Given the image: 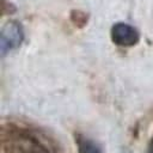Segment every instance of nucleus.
Instances as JSON below:
<instances>
[{
    "label": "nucleus",
    "instance_id": "1",
    "mask_svg": "<svg viewBox=\"0 0 153 153\" xmlns=\"http://www.w3.org/2000/svg\"><path fill=\"white\" fill-rule=\"evenodd\" d=\"M4 153H55L51 146L36 133L8 127L2 130Z\"/></svg>",
    "mask_w": 153,
    "mask_h": 153
},
{
    "label": "nucleus",
    "instance_id": "4",
    "mask_svg": "<svg viewBox=\"0 0 153 153\" xmlns=\"http://www.w3.org/2000/svg\"><path fill=\"white\" fill-rule=\"evenodd\" d=\"M75 143L79 153H103L100 147L91 139L78 134L75 135Z\"/></svg>",
    "mask_w": 153,
    "mask_h": 153
},
{
    "label": "nucleus",
    "instance_id": "3",
    "mask_svg": "<svg viewBox=\"0 0 153 153\" xmlns=\"http://www.w3.org/2000/svg\"><path fill=\"white\" fill-rule=\"evenodd\" d=\"M110 36L112 42L120 47H133L140 39L139 31L127 23H116L112 25Z\"/></svg>",
    "mask_w": 153,
    "mask_h": 153
},
{
    "label": "nucleus",
    "instance_id": "5",
    "mask_svg": "<svg viewBox=\"0 0 153 153\" xmlns=\"http://www.w3.org/2000/svg\"><path fill=\"white\" fill-rule=\"evenodd\" d=\"M71 18H72L73 23L76 24L78 26H79V22H81L82 25H85L86 24V20H87V16L84 12H81V11H73Z\"/></svg>",
    "mask_w": 153,
    "mask_h": 153
},
{
    "label": "nucleus",
    "instance_id": "2",
    "mask_svg": "<svg viewBox=\"0 0 153 153\" xmlns=\"http://www.w3.org/2000/svg\"><path fill=\"white\" fill-rule=\"evenodd\" d=\"M24 39V31L20 23L16 20L7 22L0 32V53L5 56L7 53L19 48Z\"/></svg>",
    "mask_w": 153,
    "mask_h": 153
},
{
    "label": "nucleus",
    "instance_id": "6",
    "mask_svg": "<svg viewBox=\"0 0 153 153\" xmlns=\"http://www.w3.org/2000/svg\"><path fill=\"white\" fill-rule=\"evenodd\" d=\"M147 153H153V137L149 140V143L147 147Z\"/></svg>",
    "mask_w": 153,
    "mask_h": 153
}]
</instances>
